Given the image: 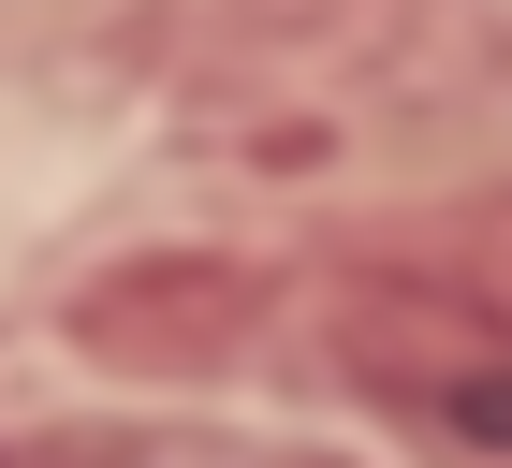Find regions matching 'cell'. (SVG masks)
Here are the masks:
<instances>
[{
	"instance_id": "6da1fadb",
	"label": "cell",
	"mask_w": 512,
	"mask_h": 468,
	"mask_svg": "<svg viewBox=\"0 0 512 468\" xmlns=\"http://www.w3.org/2000/svg\"><path fill=\"white\" fill-rule=\"evenodd\" d=\"M264 322H278V293L235 249H132L74 293V351L118 366V381H220Z\"/></svg>"
},
{
	"instance_id": "7a4b0ae2",
	"label": "cell",
	"mask_w": 512,
	"mask_h": 468,
	"mask_svg": "<svg viewBox=\"0 0 512 468\" xmlns=\"http://www.w3.org/2000/svg\"><path fill=\"white\" fill-rule=\"evenodd\" d=\"M337 351H352L366 395H395V410H425V425L512 454V337L498 322L439 308V293H352V308H337Z\"/></svg>"
},
{
	"instance_id": "3957f363",
	"label": "cell",
	"mask_w": 512,
	"mask_h": 468,
	"mask_svg": "<svg viewBox=\"0 0 512 468\" xmlns=\"http://www.w3.org/2000/svg\"><path fill=\"white\" fill-rule=\"evenodd\" d=\"M176 30H205V44H293V30H322L337 0H161Z\"/></svg>"
},
{
	"instance_id": "277c9868",
	"label": "cell",
	"mask_w": 512,
	"mask_h": 468,
	"mask_svg": "<svg viewBox=\"0 0 512 468\" xmlns=\"http://www.w3.org/2000/svg\"><path fill=\"white\" fill-rule=\"evenodd\" d=\"M59 468H191V454H59ZM235 468H322V454H235Z\"/></svg>"
}]
</instances>
